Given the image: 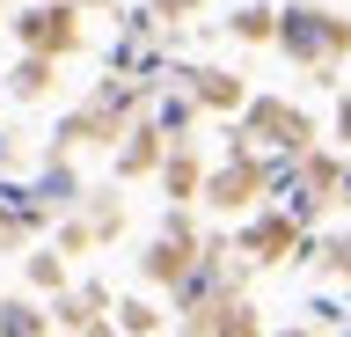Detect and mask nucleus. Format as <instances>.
Listing matches in <instances>:
<instances>
[{
  "instance_id": "1",
  "label": "nucleus",
  "mask_w": 351,
  "mask_h": 337,
  "mask_svg": "<svg viewBox=\"0 0 351 337\" xmlns=\"http://www.w3.org/2000/svg\"><path fill=\"white\" fill-rule=\"evenodd\" d=\"M263 191H271V213H278V220L307 227L329 198H337V161H322V154H285V161L263 169Z\"/></svg>"
},
{
  "instance_id": "2",
  "label": "nucleus",
  "mask_w": 351,
  "mask_h": 337,
  "mask_svg": "<svg viewBox=\"0 0 351 337\" xmlns=\"http://www.w3.org/2000/svg\"><path fill=\"white\" fill-rule=\"evenodd\" d=\"M271 37L300 67H329L337 51H351V23H337L329 8H285V15H271Z\"/></svg>"
},
{
  "instance_id": "3",
  "label": "nucleus",
  "mask_w": 351,
  "mask_h": 337,
  "mask_svg": "<svg viewBox=\"0 0 351 337\" xmlns=\"http://www.w3.org/2000/svg\"><path fill=\"white\" fill-rule=\"evenodd\" d=\"M241 139H256V147H271V154H307V139H315V125H307L293 103H249V117H241Z\"/></svg>"
},
{
  "instance_id": "4",
  "label": "nucleus",
  "mask_w": 351,
  "mask_h": 337,
  "mask_svg": "<svg viewBox=\"0 0 351 337\" xmlns=\"http://www.w3.org/2000/svg\"><path fill=\"white\" fill-rule=\"evenodd\" d=\"M15 37L29 45V59H59V51H73L81 30H73V8H66V0H44V8H29L15 23Z\"/></svg>"
},
{
  "instance_id": "5",
  "label": "nucleus",
  "mask_w": 351,
  "mask_h": 337,
  "mask_svg": "<svg viewBox=\"0 0 351 337\" xmlns=\"http://www.w3.org/2000/svg\"><path fill=\"white\" fill-rule=\"evenodd\" d=\"M37 227H44L37 198H29L22 183H0V249H8V242H22V235H37Z\"/></svg>"
},
{
  "instance_id": "6",
  "label": "nucleus",
  "mask_w": 351,
  "mask_h": 337,
  "mask_svg": "<svg viewBox=\"0 0 351 337\" xmlns=\"http://www.w3.org/2000/svg\"><path fill=\"white\" fill-rule=\"evenodd\" d=\"M293 242H300V227L278 220V213H263V220L241 227V249H249V257H278V249H293Z\"/></svg>"
},
{
  "instance_id": "7",
  "label": "nucleus",
  "mask_w": 351,
  "mask_h": 337,
  "mask_svg": "<svg viewBox=\"0 0 351 337\" xmlns=\"http://www.w3.org/2000/svg\"><path fill=\"white\" fill-rule=\"evenodd\" d=\"M29 198H37V213H66V205L81 198V183H73V169H66V161H51V169L29 183Z\"/></svg>"
},
{
  "instance_id": "8",
  "label": "nucleus",
  "mask_w": 351,
  "mask_h": 337,
  "mask_svg": "<svg viewBox=\"0 0 351 337\" xmlns=\"http://www.w3.org/2000/svg\"><path fill=\"white\" fill-rule=\"evenodd\" d=\"M183 264H191V227H169V235L154 242L147 271H154V279H183Z\"/></svg>"
},
{
  "instance_id": "9",
  "label": "nucleus",
  "mask_w": 351,
  "mask_h": 337,
  "mask_svg": "<svg viewBox=\"0 0 351 337\" xmlns=\"http://www.w3.org/2000/svg\"><path fill=\"white\" fill-rule=\"evenodd\" d=\"M183 81H191V89H183L191 103H227V111L241 103V89L227 81V73H213V67H183Z\"/></svg>"
},
{
  "instance_id": "10",
  "label": "nucleus",
  "mask_w": 351,
  "mask_h": 337,
  "mask_svg": "<svg viewBox=\"0 0 351 337\" xmlns=\"http://www.w3.org/2000/svg\"><path fill=\"white\" fill-rule=\"evenodd\" d=\"M256 183H263V169H256V161H234V169H219V176H213V198H219V205H241Z\"/></svg>"
},
{
  "instance_id": "11",
  "label": "nucleus",
  "mask_w": 351,
  "mask_h": 337,
  "mask_svg": "<svg viewBox=\"0 0 351 337\" xmlns=\"http://www.w3.org/2000/svg\"><path fill=\"white\" fill-rule=\"evenodd\" d=\"M191 117H197V103H191V95H161V103H154V139H176Z\"/></svg>"
},
{
  "instance_id": "12",
  "label": "nucleus",
  "mask_w": 351,
  "mask_h": 337,
  "mask_svg": "<svg viewBox=\"0 0 351 337\" xmlns=\"http://www.w3.org/2000/svg\"><path fill=\"white\" fill-rule=\"evenodd\" d=\"M0 337H44V315L29 301H0Z\"/></svg>"
},
{
  "instance_id": "13",
  "label": "nucleus",
  "mask_w": 351,
  "mask_h": 337,
  "mask_svg": "<svg viewBox=\"0 0 351 337\" xmlns=\"http://www.w3.org/2000/svg\"><path fill=\"white\" fill-rule=\"evenodd\" d=\"M44 73H51V59H22L15 67V95H44Z\"/></svg>"
},
{
  "instance_id": "14",
  "label": "nucleus",
  "mask_w": 351,
  "mask_h": 337,
  "mask_svg": "<svg viewBox=\"0 0 351 337\" xmlns=\"http://www.w3.org/2000/svg\"><path fill=\"white\" fill-rule=\"evenodd\" d=\"M234 30H241V37H271V8H241Z\"/></svg>"
},
{
  "instance_id": "15",
  "label": "nucleus",
  "mask_w": 351,
  "mask_h": 337,
  "mask_svg": "<svg viewBox=\"0 0 351 337\" xmlns=\"http://www.w3.org/2000/svg\"><path fill=\"white\" fill-rule=\"evenodd\" d=\"M322 257H329V264H337V271H351V235H344V242H329Z\"/></svg>"
},
{
  "instance_id": "16",
  "label": "nucleus",
  "mask_w": 351,
  "mask_h": 337,
  "mask_svg": "<svg viewBox=\"0 0 351 337\" xmlns=\"http://www.w3.org/2000/svg\"><path fill=\"white\" fill-rule=\"evenodd\" d=\"M0 161H8V139H0Z\"/></svg>"
},
{
  "instance_id": "17",
  "label": "nucleus",
  "mask_w": 351,
  "mask_h": 337,
  "mask_svg": "<svg viewBox=\"0 0 351 337\" xmlns=\"http://www.w3.org/2000/svg\"><path fill=\"white\" fill-rule=\"evenodd\" d=\"M66 8H73V0H66Z\"/></svg>"
}]
</instances>
